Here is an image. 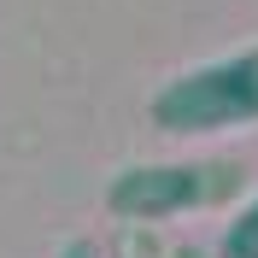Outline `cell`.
Here are the masks:
<instances>
[{
  "instance_id": "6da1fadb",
  "label": "cell",
  "mask_w": 258,
  "mask_h": 258,
  "mask_svg": "<svg viewBox=\"0 0 258 258\" xmlns=\"http://www.w3.org/2000/svg\"><path fill=\"white\" fill-rule=\"evenodd\" d=\"M147 117L164 135H223L258 123V47L223 53L170 77L147 100Z\"/></svg>"
},
{
  "instance_id": "277c9868",
  "label": "cell",
  "mask_w": 258,
  "mask_h": 258,
  "mask_svg": "<svg viewBox=\"0 0 258 258\" xmlns=\"http://www.w3.org/2000/svg\"><path fill=\"white\" fill-rule=\"evenodd\" d=\"M59 258H106V252H100V246L94 241H71V246H64V252Z\"/></svg>"
},
{
  "instance_id": "7a4b0ae2",
  "label": "cell",
  "mask_w": 258,
  "mask_h": 258,
  "mask_svg": "<svg viewBox=\"0 0 258 258\" xmlns=\"http://www.w3.org/2000/svg\"><path fill=\"white\" fill-rule=\"evenodd\" d=\"M246 194V164L241 159H176V164H129L106 182V211L123 223H164L211 211Z\"/></svg>"
},
{
  "instance_id": "3957f363",
  "label": "cell",
  "mask_w": 258,
  "mask_h": 258,
  "mask_svg": "<svg viewBox=\"0 0 258 258\" xmlns=\"http://www.w3.org/2000/svg\"><path fill=\"white\" fill-rule=\"evenodd\" d=\"M211 258H258V200H246V211H235L223 229V241Z\"/></svg>"
},
{
  "instance_id": "5b68a950",
  "label": "cell",
  "mask_w": 258,
  "mask_h": 258,
  "mask_svg": "<svg viewBox=\"0 0 258 258\" xmlns=\"http://www.w3.org/2000/svg\"><path fill=\"white\" fill-rule=\"evenodd\" d=\"M170 258H211V252H206V246H194V241H182V246H176Z\"/></svg>"
}]
</instances>
